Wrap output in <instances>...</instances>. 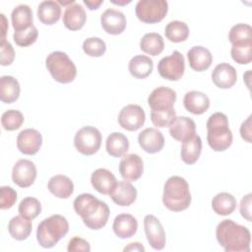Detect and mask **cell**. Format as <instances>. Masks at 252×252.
Wrapping results in <instances>:
<instances>
[{"instance_id":"2","label":"cell","mask_w":252,"mask_h":252,"mask_svg":"<svg viewBox=\"0 0 252 252\" xmlns=\"http://www.w3.org/2000/svg\"><path fill=\"white\" fill-rule=\"evenodd\" d=\"M219 244L226 252H249L251 233L249 229L232 220H222L216 228Z\"/></svg>"},{"instance_id":"22","label":"cell","mask_w":252,"mask_h":252,"mask_svg":"<svg viewBox=\"0 0 252 252\" xmlns=\"http://www.w3.org/2000/svg\"><path fill=\"white\" fill-rule=\"evenodd\" d=\"M87 21L86 11L82 5L73 3L66 7L63 14V24L70 31L81 30Z\"/></svg>"},{"instance_id":"23","label":"cell","mask_w":252,"mask_h":252,"mask_svg":"<svg viewBox=\"0 0 252 252\" xmlns=\"http://www.w3.org/2000/svg\"><path fill=\"white\" fill-rule=\"evenodd\" d=\"M113 232L121 239L132 237L138 229V221L130 214H120L115 217L112 224Z\"/></svg>"},{"instance_id":"39","label":"cell","mask_w":252,"mask_h":252,"mask_svg":"<svg viewBox=\"0 0 252 252\" xmlns=\"http://www.w3.org/2000/svg\"><path fill=\"white\" fill-rule=\"evenodd\" d=\"M230 54L232 59L238 64H249L252 60V40L232 44Z\"/></svg>"},{"instance_id":"21","label":"cell","mask_w":252,"mask_h":252,"mask_svg":"<svg viewBox=\"0 0 252 252\" xmlns=\"http://www.w3.org/2000/svg\"><path fill=\"white\" fill-rule=\"evenodd\" d=\"M187 58L191 69L197 72H203L209 69L213 62L211 51L201 45L191 47L187 52Z\"/></svg>"},{"instance_id":"28","label":"cell","mask_w":252,"mask_h":252,"mask_svg":"<svg viewBox=\"0 0 252 252\" xmlns=\"http://www.w3.org/2000/svg\"><path fill=\"white\" fill-rule=\"evenodd\" d=\"M61 16V6L57 1L47 0L39 3L37 7V18L44 25H54Z\"/></svg>"},{"instance_id":"46","label":"cell","mask_w":252,"mask_h":252,"mask_svg":"<svg viewBox=\"0 0 252 252\" xmlns=\"http://www.w3.org/2000/svg\"><path fill=\"white\" fill-rule=\"evenodd\" d=\"M67 250L69 252H89L91 251V246L90 243L84 238L74 236L73 238L70 239L67 246Z\"/></svg>"},{"instance_id":"41","label":"cell","mask_w":252,"mask_h":252,"mask_svg":"<svg viewBox=\"0 0 252 252\" xmlns=\"http://www.w3.org/2000/svg\"><path fill=\"white\" fill-rule=\"evenodd\" d=\"M83 50L91 57H100L106 51V44L99 37H89L83 42Z\"/></svg>"},{"instance_id":"1","label":"cell","mask_w":252,"mask_h":252,"mask_svg":"<svg viewBox=\"0 0 252 252\" xmlns=\"http://www.w3.org/2000/svg\"><path fill=\"white\" fill-rule=\"evenodd\" d=\"M73 205L76 214L82 218L88 228L97 230L106 224L110 211L105 202L92 194L83 193L76 197Z\"/></svg>"},{"instance_id":"3","label":"cell","mask_w":252,"mask_h":252,"mask_svg":"<svg viewBox=\"0 0 252 252\" xmlns=\"http://www.w3.org/2000/svg\"><path fill=\"white\" fill-rule=\"evenodd\" d=\"M188 182L181 176H170L164 183L162 203L171 212L186 210L191 204Z\"/></svg>"},{"instance_id":"15","label":"cell","mask_w":252,"mask_h":252,"mask_svg":"<svg viewBox=\"0 0 252 252\" xmlns=\"http://www.w3.org/2000/svg\"><path fill=\"white\" fill-rule=\"evenodd\" d=\"M42 144V136L36 129H24L18 134L17 147L18 150L28 156L35 155Z\"/></svg>"},{"instance_id":"10","label":"cell","mask_w":252,"mask_h":252,"mask_svg":"<svg viewBox=\"0 0 252 252\" xmlns=\"http://www.w3.org/2000/svg\"><path fill=\"white\" fill-rule=\"evenodd\" d=\"M145 120V111L138 104H128L118 114L119 125L127 131H137L144 125Z\"/></svg>"},{"instance_id":"9","label":"cell","mask_w":252,"mask_h":252,"mask_svg":"<svg viewBox=\"0 0 252 252\" xmlns=\"http://www.w3.org/2000/svg\"><path fill=\"white\" fill-rule=\"evenodd\" d=\"M158 71L161 78L168 81H178L185 71V60L183 55L174 50L169 56L161 58L158 64Z\"/></svg>"},{"instance_id":"4","label":"cell","mask_w":252,"mask_h":252,"mask_svg":"<svg viewBox=\"0 0 252 252\" xmlns=\"http://www.w3.org/2000/svg\"><path fill=\"white\" fill-rule=\"evenodd\" d=\"M207 131L208 144L215 152H223L231 146L233 136L224 113H213L207 121Z\"/></svg>"},{"instance_id":"35","label":"cell","mask_w":252,"mask_h":252,"mask_svg":"<svg viewBox=\"0 0 252 252\" xmlns=\"http://www.w3.org/2000/svg\"><path fill=\"white\" fill-rule=\"evenodd\" d=\"M140 48L149 55L157 56L163 51V38L159 33L157 32L146 33L140 40Z\"/></svg>"},{"instance_id":"36","label":"cell","mask_w":252,"mask_h":252,"mask_svg":"<svg viewBox=\"0 0 252 252\" xmlns=\"http://www.w3.org/2000/svg\"><path fill=\"white\" fill-rule=\"evenodd\" d=\"M189 28L187 24L181 21L169 22L164 30L165 37L171 42H182L189 36Z\"/></svg>"},{"instance_id":"40","label":"cell","mask_w":252,"mask_h":252,"mask_svg":"<svg viewBox=\"0 0 252 252\" xmlns=\"http://www.w3.org/2000/svg\"><path fill=\"white\" fill-rule=\"evenodd\" d=\"M24 119V115L21 111L16 109H9L3 112L1 116V124L5 130L15 131L22 126Z\"/></svg>"},{"instance_id":"33","label":"cell","mask_w":252,"mask_h":252,"mask_svg":"<svg viewBox=\"0 0 252 252\" xmlns=\"http://www.w3.org/2000/svg\"><path fill=\"white\" fill-rule=\"evenodd\" d=\"M32 229V223L31 220L24 217L16 216L12 218L8 223V231L10 235L19 241L27 239Z\"/></svg>"},{"instance_id":"19","label":"cell","mask_w":252,"mask_h":252,"mask_svg":"<svg viewBox=\"0 0 252 252\" xmlns=\"http://www.w3.org/2000/svg\"><path fill=\"white\" fill-rule=\"evenodd\" d=\"M212 81L220 89H229L237 81L236 70L225 62L218 64L212 72Z\"/></svg>"},{"instance_id":"7","label":"cell","mask_w":252,"mask_h":252,"mask_svg":"<svg viewBox=\"0 0 252 252\" xmlns=\"http://www.w3.org/2000/svg\"><path fill=\"white\" fill-rule=\"evenodd\" d=\"M168 11L165 0H140L136 4L137 18L145 24H156L164 19Z\"/></svg>"},{"instance_id":"16","label":"cell","mask_w":252,"mask_h":252,"mask_svg":"<svg viewBox=\"0 0 252 252\" xmlns=\"http://www.w3.org/2000/svg\"><path fill=\"white\" fill-rule=\"evenodd\" d=\"M100 24L105 32L117 35L124 32L127 21L122 12L113 8H108L100 16Z\"/></svg>"},{"instance_id":"44","label":"cell","mask_w":252,"mask_h":252,"mask_svg":"<svg viewBox=\"0 0 252 252\" xmlns=\"http://www.w3.org/2000/svg\"><path fill=\"white\" fill-rule=\"evenodd\" d=\"M17 192L10 186H2L0 188V208L7 210L14 206L17 201Z\"/></svg>"},{"instance_id":"12","label":"cell","mask_w":252,"mask_h":252,"mask_svg":"<svg viewBox=\"0 0 252 252\" xmlns=\"http://www.w3.org/2000/svg\"><path fill=\"white\" fill-rule=\"evenodd\" d=\"M36 166L35 164L26 158L19 159L13 166L12 179L15 184L21 188H27L33 184L36 178Z\"/></svg>"},{"instance_id":"29","label":"cell","mask_w":252,"mask_h":252,"mask_svg":"<svg viewBox=\"0 0 252 252\" xmlns=\"http://www.w3.org/2000/svg\"><path fill=\"white\" fill-rule=\"evenodd\" d=\"M128 69L134 78L145 79L152 74L154 69V62L149 56L136 55L129 61Z\"/></svg>"},{"instance_id":"51","label":"cell","mask_w":252,"mask_h":252,"mask_svg":"<svg viewBox=\"0 0 252 252\" xmlns=\"http://www.w3.org/2000/svg\"><path fill=\"white\" fill-rule=\"evenodd\" d=\"M1 19H2V38H1V40H4V39H5V36H6L8 22H7L6 17H5L4 14H1Z\"/></svg>"},{"instance_id":"43","label":"cell","mask_w":252,"mask_h":252,"mask_svg":"<svg viewBox=\"0 0 252 252\" xmlns=\"http://www.w3.org/2000/svg\"><path fill=\"white\" fill-rule=\"evenodd\" d=\"M176 117L174 108L166 111H151V120L158 128L168 127Z\"/></svg>"},{"instance_id":"42","label":"cell","mask_w":252,"mask_h":252,"mask_svg":"<svg viewBox=\"0 0 252 252\" xmlns=\"http://www.w3.org/2000/svg\"><path fill=\"white\" fill-rule=\"evenodd\" d=\"M37 36H38V31L35 28V26L32 25V27H30L25 31L15 32L13 34V39L17 45L26 47L34 43Z\"/></svg>"},{"instance_id":"6","label":"cell","mask_w":252,"mask_h":252,"mask_svg":"<svg viewBox=\"0 0 252 252\" xmlns=\"http://www.w3.org/2000/svg\"><path fill=\"white\" fill-rule=\"evenodd\" d=\"M45 66L51 77L61 84H69L77 76L76 65L63 51H53L47 55Z\"/></svg>"},{"instance_id":"38","label":"cell","mask_w":252,"mask_h":252,"mask_svg":"<svg viewBox=\"0 0 252 252\" xmlns=\"http://www.w3.org/2000/svg\"><path fill=\"white\" fill-rule=\"evenodd\" d=\"M228 39L231 44H238L252 40V28L247 24H236L234 25L229 32Z\"/></svg>"},{"instance_id":"49","label":"cell","mask_w":252,"mask_h":252,"mask_svg":"<svg viewBox=\"0 0 252 252\" xmlns=\"http://www.w3.org/2000/svg\"><path fill=\"white\" fill-rule=\"evenodd\" d=\"M123 250L125 252L126 251H145V247L140 242H132V243H129L127 246H125Z\"/></svg>"},{"instance_id":"48","label":"cell","mask_w":252,"mask_h":252,"mask_svg":"<svg viewBox=\"0 0 252 252\" xmlns=\"http://www.w3.org/2000/svg\"><path fill=\"white\" fill-rule=\"evenodd\" d=\"M240 136L243 140H245L247 143H251V136H252V130H251V115L247 117L245 121L242 122L240 126Z\"/></svg>"},{"instance_id":"8","label":"cell","mask_w":252,"mask_h":252,"mask_svg":"<svg viewBox=\"0 0 252 252\" xmlns=\"http://www.w3.org/2000/svg\"><path fill=\"white\" fill-rule=\"evenodd\" d=\"M101 134L99 130L93 126H85L77 131L74 137L76 150L84 156L94 155L101 145Z\"/></svg>"},{"instance_id":"31","label":"cell","mask_w":252,"mask_h":252,"mask_svg":"<svg viewBox=\"0 0 252 252\" xmlns=\"http://www.w3.org/2000/svg\"><path fill=\"white\" fill-rule=\"evenodd\" d=\"M20 84L12 76H2L0 78V99L4 103H13L20 96Z\"/></svg>"},{"instance_id":"47","label":"cell","mask_w":252,"mask_h":252,"mask_svg":"<svg viewBox=\"0 0 252 252\" xmlns=\"http://www.w3.org/2000/svg\"><path fill=\"white\" fill-rule=\"evenodd\" d=\"M251 198H252L251 193L245 195L241 199L240 207H239L241 216L248 221H251Z\"/></svg>"},{"instance_id":"14","label":"cell","mask_w":252,"mask_h":252,"mask_svg":"<svg viewBox=\"0 0 252 252\" xmlns=\"http://www.w3.org/2000/svg\"><path fill=\"white\" fill-rule=\"evenodd\" d=\"M119 172L126 181L138 180L144 172V162L136 154H125L119 162Z\"/></svg>"},{"instance_id":"27","label":"cell","mask_w":252,"mask_h":252,"mask_svg":"<svg viewBox=\"0 0 252 252\" xmlns=\"http://www.w3.org/2000/svg\"><path fill=\"white\" fill-rule=\"evenodd\" d=\"M202 152V140L199 135L195 134L193 137L182 142L181 146V159L186 164H194L200 158Z\"/></svg>"},{"instance_id":"52","label":"cell","mask_w":252,"mask_h":252,"mask_svg":"<svg viewBox=\"0 0 252 252\" xmlns=\"http://www.w3.org/2000/svg\"><path fill=\"white\" fill-rule=\"evenodd\" d=\"M111 2L114 3V4H118V5H125V4L130 3L131 1H130V0H128V1H126V0H123V1H114V0H111Z\"/></svg>"},{"instance_id":"25","label":"cell","mask_w":252,"mask_h":252,"mask_svg":"<svg viewBox=\"0 0 252 252\" xmlns=\"http://www.w3.org/2000/svg\"><path fill=\"white\" fill-rule=\"evenodd\" d=\"M110 198L116 205L127 207L136 201L137 189L129 181H120L110 194Z\"/></svg>"},{"instance_id":"34","label":"cell","mask_w":252,"mask_h":252,"mask_svg":"<svg viewBox=\"0 0 252 252\" xmlns=\"http://www.w3.org/2000/svg\"><path fill=\"white\" fill-rule=\"evenodd\" d=\"M212 208L218 215L228 216L232 214L236 208V199L230 193L220 192L213 198Z\"/></svg>"},{"instance_id":"26","label":"cell","mask_w":252,"mask_h":252,"mask_svg":"<svg viewBox=\"0 0 252 252\" xmlns=\"http://www.w3.org/2000/svg\"><path fill=\"white\" fill-rule=\"evenodd\" d=\"M47 188L49 192L55 197L60 199H67L74 192V183L68 176L57 174L48 180Z\"/></svg>"},{"instance_id":"37","label":"cell","mask_w":252,"mask_h":252,"mask_svg":"<svg viewBox=\"0 0 252 252\" xmlns=\"http://www.w3.org/2000/svg\"><path fill=\"white\" fill-rule=\"evenodd\" d=\"M18 211L22 217L32 220L40 214L41 204L34 197H26L21 201Z\"/></svg>"},{"instance_id":"13","label":"cell","mask_w":252,"mask_h":252,"mask_svg":"<svg viewBox=\"0 0 252 252\" xmlns=\"http://www.w3.org/2000/svg\"><path fill=\"white\" fill-rule=\"evenodd\" d=\"M176 100V93L167 87H158L155 89L148 97V104L151 111H166L173 108Z\"/></svg>"},{"instance_id":"50","label":"cell","mask_w":252,"mask_h":252,"mask_svg":"<svg viewBox=\"0 0 252 252\" xmlns=\"http://www.w3.org/2000/svg\"><path fill=\"white\" fill-rule=\"evenodd\" d=\"M83 2L90 10H96L103 3V0H84Z\"/></svg>"},{"instance_id":"24","label":"cell","mask_w":252,"mask_h":252,"mask_svg":"<svg viewBox=\"0 0 252 252\" xmlns=\"http://www.w3.org/2000/svg\"><path fill=\"white\" fill-rule=\"evenodd\" d=\"M183 104L187 111L195 115H200L209 109L210 98L202 92L191 91L185 94Z\"/></svg>"},{"instance_id":"5","label":"cell","mask_w":252,"mask_h":252,"mask_svg":"<svg viewBox=\"0 0 252 252\" xmlns=\"http://www.w3.org/2000/svg\"><path fill=\"white\" fill-rule=\"evenodd\" d=\"M69 231V223L65 217L52 215L41 220L36 229V240L43 248H51Z\"/></svg>"},{"instance_id":"20","label":"cell","mask_w":252,"mask_h":252,"mask_svg":"<svg viewBox=\"0 0 252 252\" xmlns=\"http://www.w3.org/2000/svg\"><path fill=\"white\" fill-rule=\"evenodd\" d=\"M168 127L170 136L179 142H183L196 134V124L193 119L187 116H176Z\"/></svg>"},{"instance_id":"17","label":"cell","mask_w":252,"mask_h":252,"mask_svg":"<svg viewBox=\"0 0 252 252\" xmlns=\"http://www.w3.org/2000/svg\"><path fill=\"white\" fill-rule=\"evenodd\" d=\"M91 183L98 193L103 195H110L118 184L114 174L106 168L95 169L92 173Z\"/></svg>"},{"instance_id":"18","label":"cell","mask_w":252,"mask_h":252,"mask_svg":"<svg viewBox=\"0 0 252 252\" xmlns=\"http://www.w3.org/2000/svg\"><path fill=\"white\" fill-rule=\"evenodd\" d=\"M138 143L146 153L156 154L163 148L164 138L157 128H146L139 134Z\"/></svg>"},{"instance_id":"45","label":"cell","mask_w":252,"mask_h":252,"mask_svg":"<svg viewBox=\"0 0 252 252\" xmlns=\"http://www.w3.org/2000/svg\"><path fill=\"white\" fill-rule=\"evenodd\" d=\"M15 58V51L12 44L6 39L1 40L0 46V64L2 66L11 65Z\"/></svg>"},{"instance_id":"11","label":"cell","mask_w":252,"mask_h":252,"mask_svg":"<svg viewBox=\"0 0 252 252\" xmlns=\"http://www.w3.org/2000/svg\"><path fill=\"white\" fill-rule=\"evenodd\" d=\"M144 229L150 246L155 250H162L166 238L163 226L154 215H147L144 219Z\"/></svg>"},{"instance_id":"32","label":"cell","mask_w":252,"mask_h":252,"mask_svg":"<svg viewBox=\"0 0 252 252\" xmlns=\"http://www.w3.org/2000/svg\"><path fill=\"white\" fill-rule=\"evenodd\" d=\"M105 149L107 154L113 158L123 157L129 150L128 138L120 132H113L106 139Z\"/></svg>"},{"instance_id":"30","label":"cell","mask_w":252,"mask_h":252,"mask_svg":"<svg viewBox=\"0 0 252 252\" xmlns=\"http://www.w3.org/2000/svg\"><path fill=\"white\" fill-rule=\"evenodd\" d=\"M12 25L15 32H21L32 26V10L26 4L15 7L11 14Z\"/></svg>"}]
</instances>
